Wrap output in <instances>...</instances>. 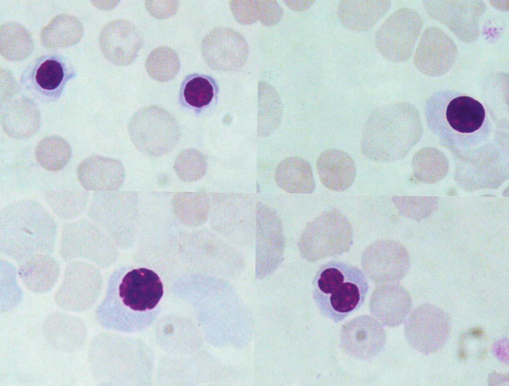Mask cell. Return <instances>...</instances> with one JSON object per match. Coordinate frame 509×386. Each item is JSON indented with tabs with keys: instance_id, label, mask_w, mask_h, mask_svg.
<instances>
[{
	"instance_id": "cell-1",
	"label": "cell",
	"mask_w": 509,
	"mask_h": 386,
	"mask_svg": "<svg viewBox=\"0 0 509 386\" xmlns=\"http://www.w3.org/2000/svg\"><path fill=\"white\" fill-rule=\"evenodd\" d=\"M425 111L430 128L450 148L471 149L490 135L492 123L484 106L466 93L438 91L429 98Z\"/></svg>"
},
{
	"instance_id": "cell-2",
	"label": "cell",
	"mask_w": 509,
	"mask_h": 386,
	"mask_svg": "<svg viewBox=\"0 0 509 386\" xmlns=\"http://www.w3.org/2000/svg\"><path fill=\"white\" fill-rule=\"evenodd\" d=\"M57 234L53 217L34 202H19L0 212V251L15 260L24 262L48 254L54 247Z\"/></svg>"
},
{
	"instance_id": "cell-3",
	"label": "cell",
	"mask_w": 509,
	"mask_h": 386,
	"mask_svg": "<svg viewBox=\"0 0 509 386\" xmlns=\"http://www.w3.org/2000/svg\"><path fill=\"white\" fill-rule=\"evenodd\" d=\"M312 284L313 298L320 313L336 323L361 307L369 289L361 270L339 260L321 265Z\"/></svg>"
},
{
	"instance_id": "cell-4",
	"label": "cell",
	"mask_w": 509,
	"mask_h": 386,
	"mask_svg": "<svg viewBox=\"0 0 509 386\" xmlns=\"http://www.w3.org/2000/svg\"><path fill=\"white\" fill-rule=\"evenodd\" d=\"M407 105L387 104L374 109L364 126L360 141L362 154L386 163L399 158L406 147Z\"/></svg>"
},
{
	"instance_id": "cell-5",
	"label": "cell",
	"mask_w": 509,
	"mask_h": 386,
	"mask_svg": "<svg viewBox=\"0 0 509 386\" xmlns=\"http://www.w3.org/2000/svg\"><path fill=\"white\" fill-rule=\"evenodd\" d=\"M76 76V70L68 58L51 52L31 61L23 70L20 82L23 88L36 98L53 102L61 96L68 82Z\"/></svg>"
},
{
	"instance_id": "cell-6",
	"label": "cell",
	"mask_w": 509,
	"mask_h": 386,
	"mask_svg": "<svg viewBox=\"0 0 509 386\" xmlns=\"http://www.w3.org/2000/svg\"><path fill=\"white\" fill-rule=\"evenodd\" d=\"M255 270L258 278L272 273L284 257L285 239L277 213L261 203L256 204Z\"/></svg>"
},
{
	"instance_id": "cell-7",
	"label": "cell",
	"mask_w": 509,
	"mask_h": 386,
	"mask_svg": "<svg viewBox=\"0 0 509 386\" xmlns=\"http://www.w3.org/2000/svg\"><path fill=\"white\" fill-rule=\"evenodd\" d=\"M418 14L404 8L390 15L379 27L375 35L376 48L380 55L393 63L406 61L411 56L421 22L416 23Z\"/></svg>"
},
{
	"instance_id": "cell-8",
	"label": "cell",
	"mask_w": 509,
	"mask_h": 386,
	"mask_svg": "<svg viewBox=\"0 0 509 386\" xmlns=\"http://www.w3.org/2000/svg\"><path fill=\"white\" fill-rule=\"evenodd\" d=\"M256 205L234 197H222L214 203L213 226L231 243L246 246L255 236Z\"/></svg>"
},
{
	"instance_id": "cell-9",
	"label": "cell",
	"mask_w": 509,
	"mask_h": 386,
	"mask_svg": "<svg viewBox=\"0 0 509 386\" xmlns=\"http://www.w3.org/2000/svg\"><path fill=\"white\" fill-rule=\"evenodd\" d=\"M164 295L158 275L152 270L140 268L127 272L118 287V305L137 315L153 311Z\"/></svg>"
},
{
	"instance_id": "cell-10",
	"label": "cell",
	"mask_w": 509,
	"mask_h": 386,
	"mask_svg": "<svg viewBox=\"0 0 509 386\" xmlns=\"http://www.w3.org/2000/svg\"><path fill=\"white\" fill-rule=\"evenodd\" d=\"M448 315L431 305H424L411 314L406 326V334L411 345L424 354L437 351L446 343L450 332Z\"/></svg>"
},
{
	"instance_id": "cell-11",
	"label": "cell",
	"mask_w": 509,
	"mask_h": 386,
	"mask_svg": "<svg viewBox=\"0 0 509 386\" xmlns=\"http://www.w3.org/2000/svg\"><path fill=\"white\" fill-rule=\"evenodd\" d=\"M423 34L415 54L416 67L425 75H442L455 59L457 49L454 42L439 29L437 38L435 34L430 38L425 30Z\"/></svg>"
},
{
	"instance_id": "cell-12",
	"label": "cell",
	"mask_w": 509,
	"mask_h": 386,
	"mask_svg": "<svg viewBox=\"0 0 509 386\" xmlns=\"http://www.w3.org/2000/svg\"><path fill=\"white\" fill-rule=\"evenodd\" d=\"M105 34V49L112 62L124 66L134 61L143 38L133 23L125 20L114 21L108 25Z\"/></svg>"
},
{
	"instance_id": "cell-13",
	"label": "cell",
	"mask_w": 509,
	"mask_h": 386,
	"mask_svg": "<svg viewBox=\"0 0 509 386\" xmlns=\"http://www.w3.org/2000/svg\"><path fill=\"white\" fill-rule=\"evenodd\" d=\"M390 0H344L339 2L337 14L341 24L355 32H363L372 28L388 11Z\"/></svg>"
},
{
	"instance_id": "cell-14",
	"label": "cell",
	"mask_w": 509,
	"mask_h": 386,
	"mask_svg": "<svg viewBox=\"0 0 509 386\" xmlns=\"http://www.w3.org/2000/svg\"><path fill=\"white\" fill-rule=\"evenodd\" d=\"M97 234L93 223L88 220L67 224L61 236L62 256L67 260L81 258L97 262Z\"/></svg>"
},
{
	"instance_id": "cell-15",
	"label": "cell",
	"mask_w": 509,
	"mask_h": 386,
	"mask_svg": "<svg viewBox=\"0 0 509 386\" xmlns=\"http://www.w3.org/2000/svg\"><path fill=\"white\" fill-rule=\"evenodd\" d=\"M316 167L324 185L335 190L349 187L356 174L353 159L346 152L337 149L323 152L317 159Z\"/></svg>"
},
{
	"instance_id": "cell-16",
	"label": "cell",
	"mask_w": 509,
	"mask_h": 386,
	"mask_svg": "<svg viewBox=\"0 0 509 386\" xmlns=\"http://www.w3.org/2000/svg\"><path fill=\"white\" fill-rule=\"evenodd\" d=\"M278 186L291 193H309L315 182L311 165L300 157H291L282 162L275 175Z\"/></svg>"
},
{
	"instance_id": "cell-17",
	"label": "cell",
	"mask_w": 509,
	"mask_h": 386,
	"mask_svg": "<svg viewBox=\"0 0 509 386\" xmlns=\"http://www.w3.org/2000/svg\"><path fill=\"white\" fill-rule=\"evenodd\" d=\"M216 83L210 77L192 74L182 82L180 95L185 104L194 109H200L212 102L215 93Z\"/></svg>"
},
{
	"instance_id": "cell-18",
	"label": "cell",
	"mask_w": 509,
	"mask_h": 386,
	"mask_svg": "<svg viewBox=\"0 0 509 386\" xmlns=\"http://www.w3.org/2000/svg\"><path fill=\"white\" fill-rule=\"evenodd\" d=\"M71 156V149L68 143L58 136L46 137L36 147L35 157L43 168L49 171L62 169Z\"/></svg>"
},
{
	"instance_id": "cell-19",
	"label": "cell",
	"mask_w": 509,
	"mask_h": 386,
	"mask_svg": "<svg viewBox=\"0 0 509 386\" xmlns=\"http://www.w3.org/2000/svg\"><path fill=\"white\" fill-rule=\"evenodd\" d=\"M147 73L153 79L161 82L174 78L180 69L176 52L170 47L162 46L153 49L145 62Z\"/></svg>"
},
{
	"instance_id": "cell-20",
	"label": "cell",
	"mask_w": 509,
	"mask_h": 386,
	"mask_svg": "<svg viewBox=\"0 0 509 386\" xmlns=\"http://www.w3.org/2000/svg\"><path fill=\"white\" fill-rule=\"evenodd\" d=\"M58 271V262L48 254L37 256L26 260L19 269L20 275L27 283L52 281L56 278Z\"/></svg>"
},
{
	"instance_id": "cell-21",
	"label": "cell",
	"mask_w": 509,
	"mask_h": 386,
	"mask_svg": "<svg viewBox=\"0 0 509 386\" xmlns=\"http://www.w3.org/2000/svg\"><path fill=\"white\" fill-rule=\"evenodd\" d=\"M146 7L149 12L159 19L167 18L173 15L178 7L177 1H146Z\"/></svg>"
}]
</instances>
